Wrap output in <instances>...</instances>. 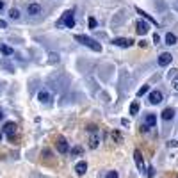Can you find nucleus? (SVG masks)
I'll return each mask as SVG.
<instances>
[{"label":"nucleus","instance_id":"f257e3e1","mask_svg":"<svg viewBox=\"0 0 178 178\" xmlns=\"http://www.w3.org/2000/svg\"><path fill=\"white\" fill-rule=\"evenodd\" d=\"M75 41H78L80 45H84L87 48H91L93 52H102V45L96 43L94 39H91L89 36H84V34H75Z\"/></svg>","mask_w":178,"mask_h":178},{"label":"nucleus","instance_id":"f03ea898","mask_svg":"<svg viewBox=\"0 0 178 178\" xmlns=\"http://www.w3.org/2000/svg\"><path fill=\"white\" fill-rule=\"evenodd\" d=\"M61 25H66L68 28H73L75 27V18H73V11H66L63 14V18L57 21V27H61Z\"/></svg>","mask_w":178,"mask_h":178},{"label":"nucleus","instance_id":"7ed1b4c3","mask_svg":"<svg viewBox=\"0 0 178 178\" xmlns=\"http://www.w3.org/2000/svg\"><path fill=\"white\" fill-rule=\"evenodd\" d=\"M112 45H114V46H121V48H128V46H132V45H134V41H132L130 37H114Z\"/></svg>","mask_w":178,"mask_h":178},{"label":"nucleus","instance_id":"20e7f679","mask_svg":"<svg viewBox=\"0 0 178 178\" xmlns=\"http://www.w3.org/2000/svg\"><path fill=\"white\" fill-rule=\"evenodd\" d=\"M55 144H57V151H59V153H68L70 146H68V141L64 139L63 135H59L55 139Z\"/></svg>","mask_w":178,"mask_h":178},{"label":"nucleus","instance_id":"39448f33","mask_svg":"<svg viewBox=\"0 0 178 178\" xmlns=\"http://www.w3.org/2000/svg\"><path fill=\"white\" fill-rule=\"evenodd\" d=\"M37 100H39L41 103L46 105V103H50V102L54 100V94H52L50 91H46V89H41V91L37 93Z\"/></svg>","mask_w":178,"mask_h":178},{"label":"nucleus","instance_id":"423d86ee","mask_svg":"<svg viewBox=\"0 0 178 178\" xmlns=\"http://www.w3.org/2000/svg\"><path fill=\"white\" fill-rule=\"evenodd\" d=\"M134 158H135V164H137V169L141 171V173H144L146 167H144V158H142L141 150H135V151H134Z\"/></svg>","mask_w":178,"mask_h":178},{"label":"nucleus","instance_id":"0eeeda50","mask_svg":"<svg viewBox=\"0 0 178 178\" xmlns=\"http://www.w3.org/2000/svg\"><path fill=\"white\" fill-rule=\"evenodd\" d=\"M27 13L30 14V16H39V14L43 13V7L39 6V4H28L27 6Z\"/></svg>","mask_w":178,"mask_h":178},{"label":"nucleus","instance_id":"6e6552de","mask_svg":"<svg viewBox=\"0 0 178 178\" xmlns=\"http://www.w3.org/2000/svg\"><path fill=\"white\" fill-rule=\"evenodd\" d=\"M148 100H150V103H151V105H157V103H160V102H162V93H160V91H151V93H150V96H148Z\"/></svg>","mask_w":178,"mask_h":178},{"label":"nucleus","instance_id":"1a4fd4ad","mask_svg":"<svg viewBox=\"0 0 178 178\" xmlns=\"http://www.w3.org/2000/svg\"><path fill=\"white\" fill-rule=\"evenodd\" d=\"M16 123H14V121H7L6 125H4V132H6L7 135H9V137H13L14 135V132H16Z\"/></svg>","mask_w":178,"mask_h":178},{"label":"nucleus","instance_id":"9d476101","mask_svg":"<svg viewBox=\"0 0 178 178\" xmlns=\"http://www.w3.org/2000/svg\"><path fill=\"white\" fill-rule=\"evenodd\" d=\"M171 61H173V55L167 54V52H164V54L158 55V64L160 66H167V64H171Z\"/></svg>","mask_w":178,"mask_h":178},{"label":"nucleus","instance_id":"9b49d317","mask_svg":"<svg viewBox=\"0 0 178 178\" xmlns=\"http://www.w3.org/2000/svg\"><path fill=\"white\" fill-rule=\"evenodd\" d=\"M135 30H137V34H146V32H148L150 28H148V23H146V21H142V20H139L137 21V23H135Z\"/></svg>","mask_w":178,"mask_h":178},{"label":"nucleus","instance_id":"f8f14e48","mask_svg":"<svg viewBox=\"0 0 178 178\" xmlns=\"http://www.w3.org/2000/svg\"><path fill=\"white\" fill-rule=\"evenodd\" d=\"M75 171H77L78 176H82V175H85V171H87V164H85V160H80V162L75 164Z\"/></svg>","mask_w":178,"mask_h":178},{"label":"nucleus","instance_id":"ddd939ff","mask_svg":"<svg viewBox=\"0 0 178 178\" xmlns=\"http://www.w3.org/2000/svg\"><path fill=\"white\" fill-rule=\"evenodd\" d=\"M98 144H100V134L98 132H93L91 137H89V146L94 150V148H98Z\"/></svg>","mask_w":178,"mask_h":178},{"label":"nucleus","instance_id":"4468645a","mask_svg":"<svg viewBox=\"0 0 178 178\" xmlns=\"http://www.w3.org/2000/svg\"><path fill=\"white\" fill-rule=\"evenodd\" d=\"M135 11H137V13L141 14V16L144 18V20H148L150 23H153V25H157V27H158V21H157V20H153V18H151V16H150V14L146 13V11H142L141 7H135Z\"/></svg>","mask_w":178,"mask_h":178},{"label":"nucleus","instance_id":"2eb2a0df","mask_svg":"<svg viewBox=\"0 0 178 178\" xmlns=\"http://www.w3.org/2000/svg\"><path fill=\"white\" fill-rule=\"evenodd\" d=\"M173 118H175V109H173V107H167V109L162 111V119L169 121V119H173Z\"/></svg>","mask_w":178,"mask_h":178},{"label":"nucleus","instance_id":"dca6fc26","mask_svg":"<svg viewBox=\"0 0 178 178\" xmlns=\"http://www.w3.org/2000/svg\"><path fill=\"white\" fill-rule=\"evenodd\" d=\"M144 125H148L150 128L155 127V125H157V118H155V114H146V123H144Z\"/></svg>","mask_w":178,"mask_h":178},{"label":"nucleus","instance_id":"f3484780","mask_svg":"<svg viewBox=\"0 0 178 178\" xmlns=\"http://www.w3.org/2000/svg\"><path fill=\"white\" fill-rule=\"evenodd\" d=\"M176 41L178 39H176V36L173 34V32H167V34H166V45H169L171 46V45H176Z\"/></svg>","mask_w":178,"mask_h":178},{"label":"nucleus","instance_id":"a211bd4d","mask_svg":"<svg viewBox=\"0 0 178 178\" xmlns=\"http://www.w3.org/2000/svg\"><path fill=\"white\" fill-rule=\"evenodd\" d=\"M0 52H2L4 55H13L14 54V50L11 48V46H7V45H2V46H0Z\"/></svg>","mask_w":178,"mask_h":178},{"label":"nucleus","instance_id":"6ab92c4d","mask_svg":"<svg viewBox=\"0 0 178 178\" xmlns=\"http://www.w3.org/2000/svg\"><path fill=\"white\" fill-rule=\"evenodd\" d=\"M9 18H11V20H20V11H18L16 7H13V9L9 11Z\"/></svg>","mask_w":178,"mask_h":178},{"label":"nucleus","instance_id":"aec40b11","mask_svg":"<svg viewBox=\"0 0 178 178\" xmlns=\"http://www.w3.org/2000/svg\"><path fill=\"white\" fill-rule=\"evenodd\" d=\"M111 135H112V141L114 142H121V141H123V135H121V132H118V130H114Z\"/></svg>","mask_w":178,"mask_h":178},{"label":"nucleus","instance_id":"412c9836","mask_svg":"<svg viewBox=\"0 0 178 178\" xmlns=\"http://www.w3.org/2000/svg\"><path fill=\"white\" fill-rule=\"evenodd\" d=\"M48 57H50V59H48L50 64H57V63H59V54H54V52H52Z\"/></svg>","mask_w":178,"mask_h":178},{"label":"nucleus","instance_id":"4be33fe9","mask_svg":"<svg viewBox=\"0 0 178 178\" xmlns=\"http://www.w3.org/2000/svg\"><path fill=\"white\" fill-rule=\"evenodd\" d=\"M137 112H139V103H137V102H134V103L130 105V114H132V116H135Z\"/></svg>","mask_w":178,"mask_h":178},{"label":"nucleus","instance_id":"5701e85b","mask_svg":"<svg viewBox=\"0 0 178 178\" xmlns=\"http://www.w3.org/2000/svg\"><path fill=\"white\" fill-rule=\"evenodd\" d=\"M148 91H150L148 85H142V87H139V91H137V96H144Z\"/></svg>","mask_w":178,"mask_h":178},{"label":"nucleus","instance_id":"b1692460","mask_svg":"<svg viewBox=\"0 0 178 178\" xmlns=\"http://www.w3.org/2000/svg\"><path fill=\"white\" fill-rule=\"evenodd\" d=\"M176 68H171V71H169V73H167V78H169V80H171V78H175V77H176V75H178V73H176Z\"/></svg>","mask_w":178,"mask_h":178},{"label":"nucleus","instance_id":"393cba45","mask_svg":"<svg viewBox=\"0 0 178 178\" xmlns=\"http://www.w3.org/2000/svg\"><path fill=\"white\" fill-rule=\"evenodd\" d=\"M80 153H82V148H80V146H77V148H73V150H71V157L80 155Z\"/></svg>","mask_w":178,"mask_h":178},{"label":"nucleus","instance_id":"a878e982","mask_svg":"<svg viewBox=\"0 0 178 178\" xmlns=\"http://www.w3.org/2000/svg\"><path fill=\"white\" fill-rule=\"evenodd\" d=\"M85 130H87L89 134H93V132H98V128H96V125H89V127L85 128Z\"/></svg>","mask_w":178,"mask_h":178},{"label":"nucleus","instance_id":"bb28decb","mask_svg":"<svg viewBox=\"0 0 178 178\" xmlns=\"http://www.w3.org/2000/svg\"><path fill=\"white\" fill-rule=\"evenodd\" d=\"M105 178H118V173H116V171H109Z\"/></svg>","mask_w":178,"mask_h":178},{"label":"nucleus","instance_id":"cd10ccee","mask_svg":"<svg viewBox=\"0 0 178 178\" xmlns=\"http://www.w3.org/2000/svg\"><path fill=\"white\" fill-rule=\"evenodd\" d=\"M89 28H96V20L94 18H89Z\"/></svg>","mask_w":178,"mask_h":178},{"label":"nucleus","instance_id":"c85d7f7f","mask_svg":"<svg viewBox=\"0 0 178 178\" xmlns=\"http://www.w3.org/2000/svg\"><path fill=\"white\" fill-rule=\"evenodd\" d=\"M148 130H150V127H148V125L141 123V132H148Z\"/></svg>","mask_w":178,"mask_h":178},{"label":"nucleus","instance_id":"c756f323","mask_svg":"<svg viewBox=\"0 0 178 178\" xmlns=\"http://www.w3.org/2000/svg\"><path fill=\"white\" fill-rule=\"evenodd\" d=\"M158 41H160V37H158V34H153V43H155V45H158Z\"/></svg>","mask_w":178,"mask_h":178},{"label":"nucleus","instance_id":"7c9ffc66","mask_svg":"<svg viewBox=\"0 0 178 178\" xmlns=\"http://www.w3.org/2000/svg\"><path fill=\"white\" fill-rule=\"evenodd\" d=\"M173 87H175V89L178 91V75L175 77V80H173Z\"/></svg>","mask_w":178,"mask_h":178},{"label":"nucleus","instance_id":"2f4dec72","mask_svg":"<svg viewBox=\"0 0 178 178\" xmlns=\"http://www.w3.org/2000/svg\"><path fill=\"white\" fill-rule=\"evenodd\" d=\"M137 45H139V46H141V48H144V46H146V45H148V43L144 41V39H142V41H139L137 43Z\"/></svg>","mask_w":178,"mask_h":178},{"label":"nucleus","instance_id":"473e14b6","mask_svg":"<svg viewBox=\"0 0 178 178\" xmlns=\"http://www.w3.org/2000/svg\"><path fill=\"white\" fill-rule=\"evenodd\" d=\"M121 125H123V127H128V119H127V118H123V119H121Z\"/></svg>","mask_w":178,"mask_h":178},{"label":"nucleus","instance_id":"72a5a7b5","mask_svg":"<svg viewBox=\"0 0 178 178\" xmlns=\"http://www.w3.org/2000/svg\"><path fill=\"white\" fill-rule=\"evenodd\" d=\"M6 27H7V23L4 20H0V28H6Z\"/></svg>","mask_w":178,"mask_h":178},{"label":"nucleus","instance_id":"f704fd0d","mask_svg":"<svg viewBox=\"0 0 178 178\" xmlns=\"http://www.w3.org/2000/svg\"><path fill=\"white\" fill-rule=\"evenodd\" d=\"M169 146H178V141H171V142H169Z\"/></svg>","mask_w":178,"mask_h":178},{"label":"nucleus","instance_id":"c9c22d12","mask_svg":"<svg viewBox=\"0 0 178 178\" xmlns=\"http://www.w3.org/2000/svg\"><path fill=\"white\" fill-rule=\"evenodd\" d=\"M2 9H4V2H2V0H0V11H2Z\"/></svg>","mask_w":178,"mask_h":178},{"label":"nucleus","instance_id":"e433bc0d","mask_svg":"<svg viewBox=\"0 0 178 178\" xmlns=\"http://www.w3.org/2000/svg\"><path fill=\"white\" fill-rule=\"evenodd\" d=\"M2 118H4V112H2V111H0V119H2Z\"/></svg>","mask_w":178,"mask_h":178},{"label":"nucleus","instance_id":"4c0bfd02","mask_svg":"<svg viewBox=\"0 0 178 178\" xmlns=\"http://www.w3.org/2000/svg\"><path fill=\"white\" fill-rule=\"evenodd\" d=\"M0 141H2V132H0Z\"/></svg>","mask_w":178,"mask_h":178},{"label":"nucleus","instance_id":"58836bf2","mask_svg":"<svg viewBox=\"0 0 178 178\" xmlns=\"http://www.w3.org/2000/svg\"><path fill=\"white\" fill-rule=\"evenodd\" d=\"M176 178H178V176H176Z\"/></svg>","mask_w":178,"mask_h":178}]
</instances>
